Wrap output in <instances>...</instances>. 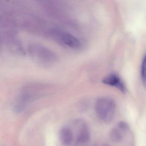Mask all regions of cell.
<instances>
[{"instance_id":"cell-5","label":"cell","mask_w":146,"mask_h":146,"mask_svg":"<svg viewBox=\"0 0 146 146\" xmlns=\"http://www.w3.org/2000/svg\"><path fill=\"white\" fill-rule=\"evenodd\" d=\"M102 82L106 85L115 87L123 93L126 91V88L123 82L117 74H109L103 79Z\"/></svg>"},{"instance_id":"cell-4","label":"cell","mask_w":146,"mask_h":146,"mask_svg":"<svg viewBox=\"0 0 146 146\" xmlns=\"http://www.w3.org/2000/svg\"><path fill=\"white\" fill-rule=\"evenodd\" d=\"M78 125L76 141L77 143L83 144L88 142L90 138V134L88 125L82 121L76 122Z\"/></svg>"},{"instance_id":"cell-7","label":"cell","mask_w":146,"mask_h":146,"mask_svg":"<svg viewBox=\"0 0 146 146\" xmlns=\"http://www.w3.org/2000/svg\"><path fill=\"white\" fill-rule=\"evenodd\" d=\"M125 133L117 126L112 128L110 132V138L112 141L118 143L123 138V134Z\"/></svg>"},{"instance_id":"cell-2","label":"cell","mask_w":146,"mask_h":146,"mask_svg":"<svg viewBox=\"0 0 146 146\" xmlns=\"http://www.w3.org/2000/svg\"><path fill=\"white\" fill-rule=\"evenodd\" d=\"M29 52L35 61L41 65H51L56 61V56L54 53L43 46L37 44L31 45Z\"/></svg>"},{"instance_id":"cell-1","label":"cell","mask_w":146,"mask_h":146,"mask_svg":"<svg viewBox=\"0 0 146 146\" xmlns=\"http://www.w3.org/2000/svg\"><path fill=\"white\" fill-rule=\"evenodd\" d=\"M95 111L98 117L104 123H110L115 117L116 104L113 99L102 97L97 100L95 104Z\"/></svg>"},{"instance_id":"cell-10","label":"cell","mask_w":146,"mask_h":146,"mask_svg":"<svg viewBox=\"0 0 146 146\" xmlns=\"http://www.w3.org/2000/svg\"><path fill=\"white\" fill-rule=\"evenodd\" d=\"M109 146V145H104V146Z\"/></svg>"},{"instance_id":"cell-9","label":"cell","mask_w":146,"mask_h":146,"mask_svg":"<svg viewBox=\"0 0 146 146\" xmlns=\"http://www.w3.org/2000/svg\"><path fill=\"white\" fill-rule=\"evenodd\" d=\"M117 126L125 132L128 131L129 129V125L124 121H120L119 122Z\"/></svg>"},{"instance_id":"cell-8","label":"cell","mask_w":146,"mask_h":146,"mask_svg":"<svg viewBox=\"0 0 146 146\" xmlns=\"http://www.w3.org/2000/svg\"><path fill=\"white\" fill-rule=\"evenodd\" d=\"M141 73L143 84L146 88V54L144 55L142 61Z\"/></svg>"},{"instance_id":"cell-3","label":"cell","mask_w":146,"mask_h":146,"mask_svg":"<svg viewBox=\"0 0 146 146\" xmlns=\"http://www.w3.org/2000/svg\"><path fill=\"white\" fill-rule=\"evenodd\" d=\"M53 34L55 36V39L58 41L59 42L70 48H79L81 46L79 40L71 34L55 31Z\"/></svg>"},{"instance_id":"cell-6","label":"cell","mask_w":146,"mask_h":146,"mask_svg":"<svg viewBox=\"0 0 146 146\" xmlns=\"http://www.w3.org/2000/svg\"><path fill=\"white\" fill-rule=\"evenodd\" d=\"M73 132L68 127H64L60 130V141L65 146L70 145L73 139Z\"/></svg>"}]
</instances>
